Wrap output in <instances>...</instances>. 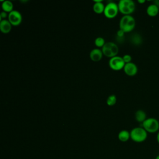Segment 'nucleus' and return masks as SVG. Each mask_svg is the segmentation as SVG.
<instances>
[{
    "label": "nucleus",
    "instance_id": "19",
    "mask_svg": "<svg viewBox=\"0 0 159 159\" xmlns=\"http://www.w3.org/2000/svg\"><path fill=\"white\" fill-rule=\"evenodd\" d=\"M117 101V98L115 94H111L110 96H108V98H107V104L108 106H114Z\"/></svg>",
    "mask_w": 159,
    "mask_h": 159
},
{
    "label": "nucleus",
    "instance_id": "14",
    "mask_svg": "<svg viewBox=\"0 0 159 159\" xmlns=\"http://www.w3.org/2000/svg\"><path fill=\"white\" fill-rule=\"evenodd\" d=\"M135 118L137 122L143 123L147 119V114L144 111L139 109L135 113Z\"/></svg>",
    "mask_w": 159,
    "mask_h": 159
},
{
    "label": "nucleus",
    "instance_id": "11",
    "mask_svg": "<svg viewBox=\"0 0 159 159\" xmlns=\"http://www.w3.org/2000/svg\"><path fill=\"white\" fill-rule=\"evenodd\" d=\"M12 29V24L8 19H2L0 21V30L2 33H9Z\"/></svg>",
    "mask_w": 159,
    "mask_h": 159
},
{
    "label": "nucleus",
    "instance_id": "8",
    "mask_svg": "<svg viewBox=\"0 0 159 159\" xmlns=\"http://www.w3.org/2000/svg\"><path fill=\"white\" fill-rule=\"evenodd\" d=\"M8 20L11 22L12 25L17 26L20 24L22 20V16L21 13L17 11L13 10L8 14Z\"/></svg>",
    "mask_w": 159,
    "mask_h": 159
},
{
    "label": "nucleus",
    "instance_id": "20",
    "mask_svg": "<svg viewBox=\"0 0 159 159\" xmlns=\"http://www.w3.org/2000/svg\"><path fill=\"white\" fill-rule=\"evenodd\" d=\"M122 58L124 61V62L125 63H129V62H131V60H132V57L129 55V54H125L124 55L123 57H122Z\"/></svg>",
    "mask_w": 159,
    "mask_h": 159
},
{
    "label": "nucleus",
    "instance_id": "24",
    "mask_svg": "<svg viewBox=\"0 0 159 159\" xmlns=\"http://www.w3.org/2000/svg\"><path fill=\"white\" fill-rule=\"evenodd\" d=\"M157 142H158V143L159 144V131L158 132V133L157 134Z\"/></svg>",
    "mask_w": 159,
    "mask_h": 159
},
{
    "label": "nucleus",
    "instance_id": "5",
    "mask_svg": "<svg viewBox=\"0 0 159 159\" xmlns=\"http://www.w3.org/2000/svg\"><path fill=\"white\" fill-rule=\"evenodd\" d=\"M101 50L103 55L110 58L116 56L119 52V47L117 45L112 42H106Z\"/></svg>",
    "mask_w": 159,
    "mask_h": 159
},
{
    "label": "nucleus",
    "instance_id": "26",
    "mask_svg": "<svg viewBox=\"0 0 159 159\" xmlns=\"http://www.w3.org/2000/svg\"><path fill=\"white\" fill-rule=\"evenodd\" d=\"M155 159H159V155H157L156 156V157H155Z\"/></svg>",
    "mask_w": 159,
    "mask_h": 159
},
{
    "label": "nucleus",
    "instance_id": "3",
    "mask_svg": "<svg viewBox=\"0 0 159 159\" xmlns=\"http://www.w3.org/2000/svg\"><path fill=\"white\" fill-rule=\"evenodd\" d=\"M119 11L124 15H130L135 9V4L132 0H120L118 2Z\"/></svg>",
    "mask_w": 159,
    "mask_h": 159
},
{
    "label": "nucleus",
    "instance_id": "25",
    "mask_svg": "<svg viewBox=\"0 0 159 159\" xmlns=\"http://www.w3.org/2000/svg\"><path fill=\"white\" fill-rule=\"evenodd\" d=\"M137 1H138V2H139V3H141V4L144 3V2H145V0H138Z\"/></svg>",
    "mask_w": 159,
    "mask_h": 159
},
{
    "label": "nucleus",
    "instance_id": "12",
    "mask_svg": "<svg viewBox=\"0 0 159 159\" xmlns=\"http://www.w3.org/2000/svg\"><path fill=\"white\" fill-rule=\"evenodd\" d=\"M94 4L93 6V11L97 14H101L104 12L105 5L102 2V0H93Z\"/></svg>",
    "mask_w": 159,
    "mask_h": 159
},
{
    "label": "nucleus",
    "instance_id": "15",
    "mask_svg": "<svg viewBox=\"0 0 159 159\" xmlns=\"http://www.w3.org/2000/svg\"><path fill=\"white\" fill-rule=\"evenodd\" d=\"M1 1L2 2V4H1V7L2 9L3 10V11H5L6 12H11V11H12L13 9V4L11 1L9 0H1Z\"/></svg>",
    "mask_w": 159,
    "mask_h": 159
},
{
    "label": "nucleus",
    "instance_id": "7",
    "mask_svg": "<svg viewBox=\"0 0 159 159\" xmlns=\"http://www.w3.org/2000/svg\"><path fill=\"white\" fill-rule=\"evenodd\" d=\"M125 63L124 62L122 57L116 55L110 58L109 60V65L110 68L114 70L118 71L124 68Z\"/></svg>",
    "mask_w": 159,
    "mask_h": 159
},
{
    "label": "nucleus",
    "instance_id": "22",
    "mask_svg": "<svg viewBox=\"0 0 159 159\" xmlns=\"http://www.w3.org/2000/svg\"><path fill=\"white\" fill-rule=\"evenodd\" d=\"M7 16L8 17V15L7 14V12L2 11L1 12V14H0V19H1V20H2V19H5V18H6Z\"/></svg>",
    "mask_w": 159,
    "mask_h": 159
},
{
    "label": "nucleus",
    "instance_id": "9",
    "mask_svg": "<svg viewBox=\"0 0 159 159\" xmlns=\"http://www.w3.org/2000/svg\"><path fill=\"white\" fill-rule=\"evenodd\" d=\"M123 69L125 73L130 76H135L138 71V68L137 65L132 61L125 63Z\"/></svg>",
    "mask_w": 159,
    "mask_h": 159
},
{
    "label": "nucleus",
    "instance_id": "17",
    "mask_svg": "<svg viewBox=\"0 0 159 159\" xmlns=\"http://www.w3.org/2000/svg\"><path fill=\"white\" fill-rule=\"evenodd\" d=\"M130 42L135 45H139L142 43V38L139 34H134L130 37Z\"/></svg>",
    "mask_w": 159,
    "mask_h": 159
},
{
    "label": "nucleus",
    "instance_id": "10",
    "mask_svg": "<svg viewBox=\"0 0 159 159\" xmlns=\"http://www.w3.org/2000/svg\"><path fill=\"white\" fill-rule=\"evenodd\" d=\"M102 51L101 49L99 48H94L91 50V51L89 53V57L91 59V60L94 61H98L101 60V59L102 57Z\"/></svg>",
    "mask_w": 159,
    "mask_h": 159
},
{
    "label": "nucleus",
    "instance_id": "1",
    "mask_svg": "<svg viewBox=\"0 0 159 159\" xmlns=\"http://www.w3.org/2000/svg\"><path fill=\"white\" fill-rule=\"evenodd\" d=\"M135 27V20L131 15H124L119 22V28L125 33L131 32Z\"/></svg>",
    "mask_w": 159,
    "mask_h": 159
},
{
    "label": "nucleus",
    "instance_id": "23",
    "mask_svg": "<svg viewBox=\"0 0 159 159\" xmlns=\"http://www.w3.org/2000/svg\"><path fill=\"white\" fill-rule=\"evenodd\" d=\"M154 4H155L159 7V0H156L154 1Z\"/></svg>",
    "mask_w": 159,
    "mask_h": 159
},
{
    "label": "nucleus",
    "instance_id": "4",
    "mask_svg": "<svg viewBox=\"0 0 159 159\" xmlns=\"http://www.w3.org/2000/svg\"><path fill=\"white\" fill-rule=\"evenodd\" d=\"M142 127L148 133H156L159 131V121L156 118L148 117L142 123Z\"/></svg>",
    "mask_w": 159,
    "mask_h": 159
},
{
    "label": "nucleus",
    "instance_id": "2",
    "mask_svg": "<svg viewBox=\"0 0 159 159\" xmlns=\"http://www.w3.org/2000/svg\"><path fill=\"white\" fill-rule=\"evenodd\" d=\"M130 139L135 142L140 143L144 142L148 136V132L142 127L133 128L130 132Z\"/></svg>",
    "mask_w": 159,
    "mask_h": 159
},
{
    "label": "nucleus",
    "instance_id": "21",
    "mask_svg": "<svg viewBox=\"0 0 159 159\" xmlns=\"http://www.w3.org/2000/svg\"><path fill=\"white\" fill-rule=\"evenodd\" d=\"M124 32L123 31V30H120V29H119V30H117V35H116V37H124Z\"/></svg>",
    "mask_w": 159,
    "mask_h": 159
},
{
    "label": "nucleus",
    "instance_id": "6",
    "mask_svg": "<svg viewBox=\"0 0 159 159\" xmlns=\"http://www.w3.org/2000/svg\"><path fill=\"white\" fill-rule=\"evenodd\" d=\"M118 4L111 1L105 5V8L104 11V16L109 19H112L115 17L119 12Z\"/></svg>",
    "mask_w": 159,
    "mask_h": 159
},
{
    "label": "nucleus",
    "instance_id": "18",
    "mask_svg": "<svg viewBox=\"0 0 159 159\" xmlns=\"http://www.w3.org/2000/svg\"><path fill=\"white\" fill-rule=\"evenodd\" d=\"M105 40L103 37H98L97 38H96V39L94 40V43L96 45V47H102L104 46V45L105 44Z\"/></svg>",
    "mask_w": 159,
    "mask_h": 159
},
{
    "label": "nucleus",
    "instance_id": "13",
    "mask_svg": "<svg viewBox=\"0 0 159 159\" xmlns=\"http://www.w3.org/2000/svg\"><path fill=\"white\" fill-rule=\"evenodd\" d=\"M147 14L150 17L156 16L159 12V7L154 3L151 4L148 6L146 10Z\"/></svg>",
    "mask_w": 159,
    "mask_h": 159
},
{
    "label": "nucleus",
    "instance_id": "16",
    "mask_svg": "<svg viewBox=\"0 0 159 159\" xmlns=\"http://www.w3.org/2000/svg\"><path fill=\"white\" fill-rule=\"evenodd\" d=\"M118 139L120 141L125 142L130 139V134L127 130H122L118 134Z\"/></svg>",
    "mask_w": 159,
    "mask_h": 159
}]
</instances>
